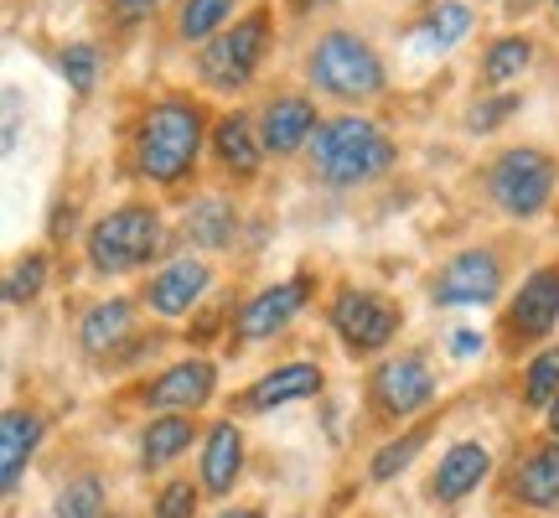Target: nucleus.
<instances>
[{
	"mask_svg": "<svg viewBox=\"0 0 559 518\" xmlns=\"http://www.w3.org/2000/svg\"><path fill=\"white\" fill-rule=\"evenodd\" d=\"M306 156H311V172L326 187H362V181L383 177L394 166V140L368 115H337L311 136Z\"/></svg>",
	"mask_w": 559,
	"mask_h": 518,
	"instance_id": "nucleus-1",
	"label": "nucleus"
},
{
	"mask_svg": "<svg viewBox=\"0 0 559 518\" xmlns=\"http://www.w3.org/2000/svg\"><path fill=\"white\" fill-rule=\"evenodd\" d=\"M202 151V109L187 99L156 104L135 136V166L151 181H181Z\"/></svg>",
	"mask_w": 559,
	"mask_h": 518,
	"instance_id": "nucleus-2",
	"label": "nucleus"
},
{
	"mask_svg": "<svg viewBox=\"0 0 559 518\" xmlns=\"http://www.w3.org/2000/svg\"><path fill=\"white\" fill-rule=\"evenodd\" d=\"M160 219L156 208H115L109 219H99L88 228V264L99 270V275H124V270H140V264H151L160 255Z\"/></svg>",
	"mask_w": 559,
	"mask_h": 518,
	"instance_id": "nucleus-3",
	"label": "nucleus"
},
{
	"mask_svg": "<svg viewBox=\"0 0 559 518\" xmlns=\"http://www.w3.org/2000/svg\"><path fill=\"white\" fill-rule=\"evenodd\" d=\"M311 83H317L321 94H332V99H373V94H383V62L379 52L368 47L362 37H353V32H326V37L317 42V52H311Z\"/></svg>",
	"mask_w": 559,
	"mask_h": 518,
	"instance_id": "nucleus-4",
	"label": "nucleus"
},
{
	"mask_svg": "<svg viewBox=\"0 0 559 518\" xmlns=\"http://www.w3.org/2000/svg\"><path fill=\"white\" fill-rule=\"evenodd\" d=\"M555 161L534 151V145H519V151H502L487 172V192L508 219H539L549 198H555Z\"/></svg>",
	"mask_w": 559,
	"mask_h": 518,
	"instance_id": "nucleus-5",
	"label": "nucleus"
},
{
	"mask_svg": "<svg viewBox=\"0 0 559 518\" xmlns=\"http://www.w3.org/2000/svg\"><path fill=\"white\" fill-rule=\"evenodd\" d=\"M326 321H332V332L342 338V348L353 358H368V353H379V348L394 342L404 311L389 296H379V291H337Z\"/></svg>",
	"mask_w": 559,
	"mask_h": 518,
	"instance_id": "nucleus-6",
	"label": "nucleus"
},
{
	"mask_svg": "<svg viewBox=\"0 0 559 518\" xmlns=\"http://www.w3.org/2000/svg\"><path fill=\"white\" fill-rule=\"evenodd\" d=\"M368 404L379 420H415L436 404V374L419 353H400V358H383L368 374Z\"/></svg>",
	"mask_w": 559,
	"mask_h": 518,
	"instance_id": "nucleus-7",
	"label": "nucleus"
},
{
	"mask_svg": "<svg viewBox=\"0 0 559 518\" xmlns=\"http://www.w3.org/2000/svg\"><path fill=\"white\" fill-rule=\"evenodd\" d=\"M264 37H270V11H249L243 21H234V32L207 42L202 52V83L207 89H243L260 68Z\"/></svg>",
	"mask_w": 559,
	"mask_h": 518,
	"instance_id": "nucleus-8",
	"label": "nucleus"
},
{
	"mask_svg": "<svg viewBox=\"0 0 559 518\" xmlns=\"http://www.w3.org/2000/svg\"><path fill=\"white\" fill-rule=\"evenodd\" d=\"M502 296V255L498 249H461L436 270L430 301L436 306H487Z\"/></svg>",
	"mask_w": 559,
	"mask_h": 518,
	"instance_id": "nucleus-9",
	"label": "nucleus"
},
{
	"mask_svg": "<svg viewBox=\"0 0 559 518\" xmlns=\"http://www.w3.org/2000/svg\"><path fill=\"white\" fill-rule=\"evenodd\" d=\"M306 301H311V275H290V280L264 285V291H254V296L243 301L239 321H234V338L239 342L275 338V332H285L306 311Z\"/></svg>",
	"mask_w": 559,
	"mask_h": 518,
	"instance_id": "nucleus-10",
	"label": "nucleus"
},
{
	"mask_svg": "<svg viewBox=\"0 0 559 518\" xmlns=\"http://www.w3.org/2000/svg\"><path fill=\"white\" fill-rule=\"evenodd\" d=\"M559 321V264H544L519 285V296L502 311V332L508 342H539L555 332Z\"/></svg>",
	"mask_w": 559,
	"mask_h": 518,
	"instance_id": "nucleus-11",
	"label": "nucleus"
},
{
	"mask_svg": "<svg viewBox=\"0 0 559 518\" xmlns=\"http://www.w3.org/2000/svg\"><path fill=\"white\" fill-rule=\"evenodd\" d=\"M213 389H218V368H213V363L181 358L145 384V404H151L156 415H198L202 404L213 399Z\"/></svg>",
	"mask_w": 559,
	"mask_h": 518,
	"instance_id": "nucleus-12",
	"label": "nucleus"
},
{
	"mask_svg": "<svg viewBox=\"0 0 559 518\" xmlns=\"http://www.w3.org/2000/svg\"><path fill=\"white\" fill-rule=\"evenodd\" d=\"M321 389H326V374H321L317 363H280V368H270V374H260V379L249 384L239 395V410L243 415H270V410H280V404H300V399H317Z\"/></svg>",
	"mask_w": 559,
	"mask_h": 518,
	"instance_id": "nucleus-13",
	"label": "nucleus"
},
{
	"mask_svg": "<svg viewBox=\"0 0 559 518\" xmlns=\"http://www.w3.org/2000/svg\"><path fill=\"white\" fill-rule=\"evenodd\" d=\"M207 285H213V270H207L202 259L181 255V259H171V264H160L156 275L145 280V306H151L156 317H187V311L202 301Z\"/></svg>",
	"mask_w": 559,
	"mask_h": 518,
	"instance_id": "nucleus-14",
	"label": "nucleus"
},
{
	"mask_svg": "<svg viewBox=\"0 0 559 518\" xmlns=\"http://www.w3.org/2000/svg\"><path fill=\"white\" fill-rule=\"evenodd\" d=\"M492 472V451L481 446V440H456V446H445V457L436 461V472H430V503H461L472 498L481 482Z\"/></svg>",
	"mask_w": 559,
	"mask_h": 518,
	"instance_id": "nucleus-15",
	"label": "nucleus"
},
{
	"mask_svg": "<svg viewBox=\"0 0 559 518\" xmlns=\"http://www.w3.org/2000/svg\"><path fill=\"white\" fill-rule=\"evenodd\" d=\"M317 130V104L300 99V94H280L260 109V140L270 156H296L300 145H311Z\"/></svg>",
	"mask_w": 559,
	"mask_h": 518,
	"instance_id": "nucleus-16",
	"label": "nucleus"
},
{
	"mask_svg": "<svg viewBox=\"0 0 559 518\" xmlns=\"http://www.w3.org/2000/svg\"><path fill=\"white\" fill-rule=\"evenodd\" d=\"M243 478V431L234 420H218L207 436H202V472L198 487L207 498H228Z\"/></svg>",
	"mask_w": 559,
	"mask_h": 518,
	"instance_id": "nucleus-17",
	"label": "nucleus"
},
{
	"mask_svg": "<svg viewBox=\"0 0 559 518\" xmlns=\"http://www.w3.org/2000/svg\"><path fill=\"white\" fill-rule=\"evenodd\" d=\"M41 415L37 410H5L0 415V493L11 498L21 487V478H26V467H32V457H37V446H41Z\"/></svg>",
	"mask_w": 559,
	"mask_h": 518,
	"instance_id": "nucleus-18",
	"label": "nucleus"
},
{
	"mask_svg": "<svg viewBox=\"0 0 559 518\" xmlns=\"http://www.w3.org/2000/svg\"><path fill=\"white\" fill-rule=\"evenodd\" d=\"M508 493L519 503H528V508H559V436L539 440V446L513 467Z\"/></svg>",
	"mask_w": 559,
	"mask_h": 518,
	"instance_id": "nucleus-19",
	"label": "nucleus"
},
{
	"mask_svg": "<svg viewBox=\"0 0 559 518\" xmlns=\"http://www.w3.org/2000/svg\"><path fill=\"white\" fill-rule=\"evenodd\" d=\"M135 332V306L124 296H109L99 306H88L79 321V348L88 358H115L124 348V338Z\"/></svg>",
	"mask_w": 559,
	"mask_h": 518,
	"instance_id": "nucleus-20",
	"label": "nucleus"
},
{
	"mask_svg": "<svg viewBox=\"0 0 559 518\" xmlns=\"http://www.w3.org/2000/svg\"><path fill=\"white\" fill-rule=\"evenodd\" d=\"M213 151H218V161L234 172V177H254V172H260V156H264L260 120L243 115V109L223 115V120L213 125Z\"/></svg>",
	"mask_w": 559,
	"mask_h": 518,
	"instance_id": "nucleus-21",
	"label": "nucleus"
},
{
	"mask_svg": "<svg viewBox=\"0 0 559 518\" xmlns=\"http://www.w3.org/2000/svg\"><path fill=\"white\" fill-rule=\"evenodd\" d=\"M187 239L198 249H228L239 239V208L228 198H198L187 208Z\"/></svg>",
	"mask_w": 559,
	"mask_h": 518,
	"instance_id": "nucleus-22",
	"label": "nucleus"
},
{
	"mask_svg": "<svg viewBox=\"0 0 559 518\" xmlns=\"http://www.w3.org/2000/svg\"><path fill=\"white\" fill-rule=\"evenodd\" d=\"M192 440H198L192 415H156L145 425V436H140V461H145L151 472H156V467H171Z\"/></svg>",
	"mask_w": 559,
	"mask_h": 518,
	"instance_id": "nucleus-23",
	"label": "nucleus"
},
{
	"mask_svg": "<svg viewBox=\"0 0 559 518\" xmlns=\"http://www.w3.org/2000/svg\"><path fill=\"white\" fill-rule=\"evenodd\" d=\"M228 16H234V0H187V5H181L177 32L187 42H207L213 32H223V21Z\"/></svg>",
	"mask_w": 559,
	"mask_h": 518,
	"instance_id": "nucleus-24",
	"label": "nucleus"
},
{
	"mask_svg": "<svg viewBox=\"0 0 559 518\" xmlns=\"http://www.w3.org/2000/svg\"><path fill=\"white\" fill-rule=\"evenodd\" d=\"M58 518H104V482L99 478H68L58 487Z\"/></svg>",
	"mask_w": 559,
	"mask_h": 518,
	"instance_id": "nucleus-25",
	"label": "nucleus"
},
{
	"mask_svg": "<svg viewBox=\"0 0 559 518\" xmlns=\"http://www.w3.org/2000/svg\"><path fill=\"white\" fill-rule=\"evenodd\" d=\"M523 399H528V410H549L559 399V348H544L539 358L528 363V374H523Z\"/></svg>",
	"mask_w": 559,
	"mask_h": 518,
	"instance_id": "nucleus-26",
	"label": "nucleus"
},
{
	"mask_svg": "<svg viewBox=\"0 0 559 518\" xmlns=\"http://www.w3.org/2000/svg\"><path fill=\"white\" fill-rule=\"evenodd\" d=\"M419 32H425V42H430V47H456V42L472 32V11H466L461 0H440L436 11L425 16V26H419Z\"/></svg>",
	"mask_w": 559,
	"mask_h": 518,
	"instance_id": "nucleus-27",
	"label": "nucleus"
},
{
	"mask_svg": "<svg viewBox=\"0 0 559 518\" xmlns=\"http://www.w3.org/2000/svg\"><path fill=\"white\" fill-rule=\"evenodd\" d=\"M425 436H430V431H409V436H400V440H389V446H379V451H373V461H368V478H373V482L400 478L404 467L419 457Z\"/></svg>",
	"mask_w": 559,
	"mask_h": 518,
	"instance_id": "nucleus-28",
	"label": "nucleus"
},
{
	"mask_svg": "<svg viewBox=\"0 0 559 518\" xmlns=\"http://www.w3.org/2000/svg\"><path fill=\"white\" fill-rule=\"evenodd\" d=\"M41 285H47V255H21L11 264V275H5V301L26 306V301L41 296Z\"/></svg>",
	"mask_w": 559,
	"mask_h": 518,
	"instance_id": "nucleus-29",
	"label": "nucleus"
},
{
	"mask_svg": "<svg viewBox=\"0 0 559 518\" xmlns=\"http://www.w3.org/2000/svg\"><path fill=\"white\" fill-rule=\"evenodd\" d=\"M534 62V47L523 37H508V42H492V52H487V83H513Z\"/></svg>",
	"mask_w": 559,
	"mask_h": 518,
	"instance_id": "nucleus-30",
	"label": "nucleus"
},
{
	"mask_svg": "<svg viewBox=\"0 0 559 518\" xmlns=\"http://www.w3.org/2000/svg\"><path fill=\"white\" fill-rule=\"evenodd\" d=\"M198 503H202V487H192L187 478H171L156 493V518H198Z\"/></svg>",
	"mask_w": 559,
	"mask_h": 518,
	"instance_id": "nucleus-31",
	"label": "nucleus"
},
{
	"mask_svg": "<svg viewBox=\"0 0 559 518\" xmlns=\"http://www.w3.org/2000/svg\"><path fill=\"white\" fill-rule=\"evenodd\" d=\"M62 73H68V83H73V89H79V94H88V89H94V73H99V52H94V47H68V52H62Z\"/></svg>",
	"mask_w": 559,
	"mask_h": 518,
	"instance_id": "nucleus-32",
	"label": "nucleus"
},
{
	"mask_svg": "<svg viewBox=\"0 0 559 518\" xmlns=\"http://www.w3.org/2000/svg\"><path fill=\"white\" fill-rule=\"evenodd\" d=\"M513 109H519V94H502V99H487V104H477V109H472V130H498L502 120H508V115H513Z\"/></svg>",
	"mask_w": 559,
	"mask_h": 518,
	"instance_id": "nucleus-33",
	"label": "nucleus"
},
{
	"mask_svg": "<svg viewBox=\"0 0 559 518\" xmlns=\"http://www.w3.org/2000/svg\"><path fill=\"white\" fill-rule=\"evenodd\" d=\"M160 0H115V11H120L124 21H140V16H151Z\"/></svg>",
	"mask_w": 559,
	"mask_h": 518,
	"instance_id": "nucleus-34",
	"label": "nucleus"
},
{
	"mask_svg": "<svg viewBox=\"0 0 559 518\" xmlns=\"http://www.w3.org/2000/svg\"><path fill=\"white\" fill-rule=\"evenodd\" d=\"M477 348H481V338H472V332H461L456 338V353H477Z\"/></svg>",
	"mask_w": 559,
	"mask_h": 518,
	"instance_id": "nucleus-35",
	"label": "nucleus"
},
{
	"mask_svg": "<svg viewBox=\"0 0 559 518\" xmlns=\"http://www.w3.org/2000/svg\"><path fill=\"white\" fill-rule=\"evenodd\" d=\"M223 518H264V508H228Z\"/></svg>",
	"mask_w": 559,
	"mask_h": 518,
	"instance_id": "nucleus-36",
	"label": "nucleus"
},
{
	"mask_svg": "<svg viewBox=\"0 0 559 518\" xmlns=\"http://www.w3.org/2000/svg\"><path fill=\"white\" fill-rule=\"evenodd\" d=\"M544 415H549V431H555V436H559V399H555V404H549V410H544Z\"/></svg>",
	"mask_w": 559,
	"mask_h": 518,
	"instance_id": "nucleus-37",
	"label": "nucleus"
},
{
	"mask_svg": "<svg viewBox=\"0 0 559 518\" xmlns=\"http://www.w3.org/2000/svg\"><path fill=\"white\" fill-rule=\"evenodd\" d=\"M296 5H321V0H296Z\"/></svg>",
	"mask_w": 559,
	"mask_h": 518,
	"instance_id": "nucleus-38",
	"label": "nucleus"
},
{
	"mask_svg": "<svg viewBox=\"0 0 559 518\" xmlns=\"http://www.w3.org/2000/svg\"><path fill=\"white\" fill-rule=\"evenodd\" d=\"M513 5H534V0H513Z\"/></svg>",
	"mask_w": 559,
	"mask_h": 518,
	"instance_id": "nucleus-39",
	"label": "nucleus"
},
{
	"mask_svg": "<svg viewBox=\"0 0 559 518\" xmlns=\"http://www.w3.org/2000/svg\"><path fill=\"white\" fill-rule=\"evenodd\" d=\"M555 5H559V0H555Z\"/></svg>",
	"mask_w": 559,
	"mask_h": 518,
	"instance_id": "nucleus-40",
	"label": "nucleus"
}]
</instances>
